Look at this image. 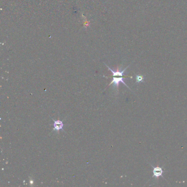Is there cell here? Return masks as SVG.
Segmentation results:
<instances>
[{
	"label": "cell",
	"instance_id": "cell-5",
	"mask_svg": "<svg viewBox=\"0 0 187 187\" xmlns=\"http://www.w3.org/2000/svg\"><path fill=\"white\" fill-rule=\"evenodd\" d=\"M136 83L137 84L143 82H145V77L143 75H137L136 76Z\"/></svg>",
	"mask_w": 187,
	"mask_h": 187
},
{
	"label": "cell",
	"instance_id": "cell-4",
	"mask_svg": "<svg viewBox=\"0 0 187 187\" xmlns=\"http://www.w3.org/2000/svg\"><path fill=\"white\" fill-rule=\"evenodd\" d=\"M105 65L107 66V68H108V69L110 71H111V72L112 73V76H113V77H115V76H121V77H123V75H124V73H125V71L126 70V69L128 68V67H129V65H128V66H127L125 69H123V70H122V71L119 70V69H118V70H117L116 71H114V70L112 69L109 66H108L107 65V64H105Z\"/></svg>",
	"mask_w": 187,
	"mask_h": 187
},
{
	"label": "cell",
	"instance_id": "cell-3",
	"mask_svg": "<svg viewBox=\"0 0 187 187\" xmlns=\"http://www.w3.org/2000/svg\"><path fill=\"white\" fill-rule=\"evenodd\" d=\"M52 120L54 121L53 129V131H57V132L59 133V131H60V130L64 131V128H63L64 123H63V121H60V120H54L53 119H52Z\"/></svg>",
	"mask_w": 187,
	"mask_h": 187
},
{
	"label": "cell",
	"instance_id": "cell-2",
	"mask_svg": "<svg viewBox=\"0 0 187 187\" xmlns=\"http://www.w3.org/2000/svg\"><path fill=\"white\" fill-rule=\"evenodd\" d=\"M151 166L153 168V176L151 177V178H153L155 177V178H156L157 179H159V178L160 177H162L164 179H165L164 177L162 176L163 174V169L162 168L160 167V166H153L151 165Z\"/></svg>",
	"mask_w": 187,
	"mask_h": 187
},
{
	"label": "cell",
	"instance_id": "cell-1",
	"mask_svg": "<svg viewBox=\"0 0 187 187\" xmlns=\"http://www.w3.org/2000/svg\"><path fill=\"white\" fill-rule=\"evenodd\" d=\"M123 79H124V77H121V76H120V77H113L112 82L109 84L108 86L111 85L112 84H114V86H115L116 88V90H117V91L118 92L119 84H120V83L121 82V83H123V84H124L129 89H130L128 86L126 85V84L125 83V82L123 81Z\"/></svg>",
	"mask_w": 187,
	"mask_h": 187
}]
</instances>
